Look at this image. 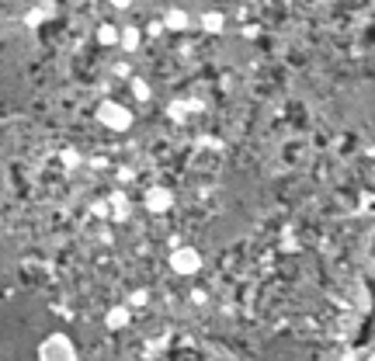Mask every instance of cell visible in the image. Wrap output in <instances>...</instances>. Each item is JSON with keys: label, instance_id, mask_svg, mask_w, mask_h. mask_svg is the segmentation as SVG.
Listing matches in <instances>:
<instances>
[{"label": "cell", "instance_id": "obj_1", "mask_svg": "<svg viewBox=\"0 0 375 361\" xmlns=\"http://www.w3.org/2000/svg\"><path fill=\"white\" fill-rule=\"evenodd\" d=\"M38 361H77V347L66 334H49L38 344Z\"/></svg>", "mask_w": 375, "mask_h": 361}, {"label": "cell", "instance_id": "obj_2", "mask_svg": "<svg viewBox=\"0 0 375 361\" xmlns=\"http://www.w3.org/2000/svg\"><path fill=\"white\" fill-rule=\"evenodd\" d=\"M98 122L111 132H125L129 126H133V111L118 101H101L98 104Z\"/></svg>", "mask_w": 375, "mask_h": 361}, {"label": "cell", "instance_id": "obj_3", "mask_svg": "<svg viewBox=\"0 0 375 361\" xmlns=\"http://www.w3.org/2000/svg\"><path fill=\"white\" fill-rule=\"evenodd\" d=\"M202 264H205V260H202V250H198V247H174V254H170V268H174V275H198V271H202Z\"/></svg>", "mask_w": 375, "mask_h": 361}, {"label": "cell", "instance_id": "obj_4", "mask_svg": "<svg viewBox=\"0 0 375 361\" xmlns=\"http://www.w3.org/2000/svg\"><path fill=\"white\" fill-rule=\"evenodd\" d=\"M143 202H146V208H150V212L163 215V212H170V208H174V191H170V188H150Z\"/></svg>", "mask_w": 375, "mask_h": 361}, {"label": "cell", "instance_id": "obj_5", "mask_svg": "<svg viewBox=\"0 0 375 361\" xmlns=\"http://www.w3.org/2000/svg\"><path fill=\"white\" fill-rule=\"evenodd\" d=\"M118 46L125 52H135L139 49V28H133V25H125L122 31H118Z\"/></svg>", "mask_w": 375, "mask_h": 361}, {"label": "cell", "instance_id": "obj_6", "mask_svg": "<svg viewBox=\"0 0 375 361\" xmlns=\"http://www.w3.org/2000/svg\"><path fill=\"white\" fill-rule=\"evenodd\" d=\"M202 28H205V31H212V35H219V31L226 28V18H222L219 11H209V14L202 18Z\"/></svg>", "mask_w": 375, "mask_h": 361}, {"label": "cell", "instance_id": "obj_7", "mask_svg": "<svg viewBox=\"0 0 375 361\" xmlns=\"http://www.w3.org/2000/svg\"><path fill=\"white\" fill-rule=\"evenodd\" d=\"M163 25L170 28V31H181V28H188V14H185V11H167Z\"/></svg>", "mask_w": 375, "mask_h": 361}, {"label": "cell", "instance_id": "obj_8", "mask_svg": "<svg viewBox=\"0 0 375 361\" xmlns=\"http://www.w3.org/2000/svg\"><path fill=\"white\" fill-rule=\"evenodd\" d=\"M118 31H122V28L101 25L98 28V42H101V46H118Z\"/></svg>", "mask_w": 375, "mask_h": 361}, {"label": "cell", "instance_id": "obj_9", "mask_svg": "<svg viewBox=\"0 0 375 361\" xmlns=\"http://www.w3.org/2000/svg\"><path fill=\"white\" fill-rule=\"evenodd\" d=\"M125 323H129V310H125V306H115V310L108 312V327H111V330H118V327H125Z\"/></svg>", "mask_w": 375, "mask_h": 361}, {"label": "cell", "instance_id": "obj_10", "mask_svg": "<svg viewBox=\"0 0 375 361\" xmlns=\"http://www.w3.org/2000/svg\"><path fill=\"white\" fill-rule=\"evenodd\" d=\"M133 98H135V101H150V83H146L143 77L133 80Z\"/></svg>", "mask_w": 375, "mask_h": 361}, {"label": "cell", "instance_id": "obj_11", "mask_svg": "<svg viewBox=\"0 0 375 361\" xmlns=\"http://www.w3.org/2000/svg\"><path fill=\"white\" fill-rule=\"evenodd\" d=\"M25 21H28L31 28H35V25H42V21H46V11H42V7H38V11H31V14H28Z\"/></svg>", "mask_w": 375, "mask_h": 361}, {"label": "cell", "instance_id": "obj_12", "mask_svg": "<svg viewBox=\"0 0 375 361\" xmlns=\"http://www.w3.org/2000/svg\"><path fill=\"white\" fill-rule=\"evenodd\" d=\"M63 163H66V167H77V163H81V153H77V150H66V153H63Z\"/></svg>", "mask_w": 375, "mask_h": 361}, {"label": "cell", "instance_id": "obj_13", "mask_svg": "<svg viewBox=\"0 0 375 361\" xmlns=\"http://www.w3.org/2000/svg\"><path fill=\"white\" fill-rule=\"evenodd\" d=\"M108 4H115V7H133V0H108Z\"/></svg>", "mask_w": 375, "mask_h": 361}, {"label": "cell", "instance_id": "obj_14", "mask_svg": "<svg viewBox=\"0 0 375 361\" xmlns=\"http://www.w3.org/2000/svg\"><path fill=\"white\" fill-rule=\"evenodd\" d=\"M369 361H375V351H372V355H369Z\"/></svg>", "mask_w": 375, "mask_h": 361}, {"label": "cell", "instance_id": "obj_15", "mask_svg": "<svg viewBox=\"0 0 375 361\" xmlns=\"http://www.w3.org/2000/svg\"><path fill=\"white\" fill-rule=\"evenodd\" d=\"M42 4H49V0H42Z\"/></svg>", "mask_w": 375, "mask_h": 361}]
</instances>
